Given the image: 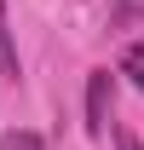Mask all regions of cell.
I'll return each instance as SVG.
<instances>
[{
  "label": "cell",
  "instance_id": "cell-5",
  "mask_svg": "<svg viewBox=\"0 0 144 150\" xmlns=\"http://www.w3.org/2000/svg\"><path fill=\"white\" fill-rule=\"evenodd\" d=\"M115 144H121V150H138V139H133L127 127H115Z\"/></svg>",
  "mask_w": 144,
  "mask_h": 150
},
{
  "label": "cell",
  "instance_id": "cell-4",
  "mask_svg": "<svg viewBox=\"0 0 144 150\" xmlns=\"http://www.w3.org/2000/svg\"><path fill=\"white\" fill-rule=\"evenodd\" d=\"M121 75L133 81V87H144V40H133V46L121 52Z\"/></svg>",
  "mask_w": 144,
  "mask_h": 150
},
{
  "label": "cell",
  "instance_id": "cell-2",
  "mask_svg": "<svg viewBox=\"0 0 144 150\" xmlns=\"http://www.w3.org/2000/svg\"><path fill=\"white\" fill-rule=\"evenodd\" d=\"M0 75L18 81V46H12V29H6V6H0Z\"/></svg>",
  "mask_w": 144,
  "mask_h": 150
},
{
  "label": "cell",
  "instance_id": "cell-1",
  "mask_svg": "<svg viewBox=\"0 0 144 150\" xmlns=\"http://www.w3.org/2000/svg\"><path fill=\"white\" fill-rule=\"evenodd\" d=\"M109 104H115V81H109V69H92L87 75V133L92 139L109 127Z\"/></svg>",
  "mask_w": 144,
  "mask_h": 150
},
{
  "label": "cell",
  "instance_id": "cell-3",
  "mask_svg": "<svg viewBox=\"0 0 144 150\" xmlns=\"http://www.w3.org/2000/svg\"><path fill=\"white\" fill-rule=\"evenodd\" d=\"M0 150H46V139L29 127H12V133H0Z\"/></svg>",
  "mask_w": 144,
  "mask_h": 150
}]
</instances>
